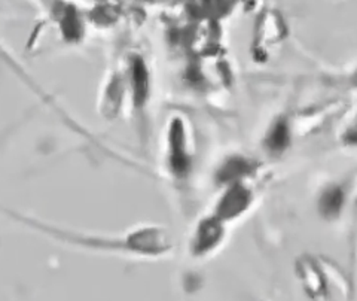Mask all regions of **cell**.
I'll use <instances>...</instances> for the list:
<instances>
[{
	"instance_id": "cell-3",
	"label": "cell",
	"mask_w": 357,
	"mask_h": 301,
	"mask_svg": "<svg viewBox=\"0 0 357 301\" xmlns=\"http://www.w3.org/2000/svg\"><path fill=\"white\" fill-rule=\"evenodd\" d=\"M344 191L338 185H331L321 193L319 200V210L325 218H337L344 206Z\"/></svg>"
},
{
	"instance_id": "cell-2",
	"label": "cell",
	"mask_w": 357,
	"mask_h": 301,
	"mask_svg": "<svg viewBox=\"0 0 357 301\" xmlns=\"http://www.w3.org/2000/svg\"><path fill=\"white\" fill-rule=\"evenodd\" d=\"M222 234L223 233H222V227H220V221L216 216L213 219L204 221L197 233L195 251L198 254H204L210 249H213L220 242Z\"/></svg>"
},
{
	"instance_id": "cell-4",
	"label": "cell",
	"mask_w": 357,
	"mask_h": 301,
	"mask_svg": "<svg viewBox=\"0 0 357 301\" xmlns=\"http://www.w3.org/2000/svg\"><path fill=\"white\" fill-rule=\"evenodd\" d=\"M252 170V164L243 157H234L225 163V166L219 170V179L222 182L237 184L243 176Z\"/></svg>"
},
{
	"instance_id": "cell-1",
	"label": "cell",
	"mask_w": 357,
	"mask_h": 301,
	"mask_svg": "<svg viewBox=\"0 0 357 301\" xmlns=\"http://www.w3.org/2000/svg\"><path fill=\"white\" fill-rule=\"evenodd\" d=\"M252 205V193L241 184H232L227 194L220 198L218 205L216 218L219 221H229L238 218Z\"/></svg>"
},
{
	"instance_id": "cell-5",
	"label": "cell",
	"mask_w": 357,
	"mask_h": 301,
	"mask_svg": "<svg viewBox=\"0 0 357 301\" xmlns=\"http://www.w3.org/2000/svg\"><path fill=\"white\" fill-rule=\"evenodd\" d=\"M265 147L273 154H282L289 147V130L284 121L275 122V126L268 133Z\"/></svg>"
}]
</instances>
